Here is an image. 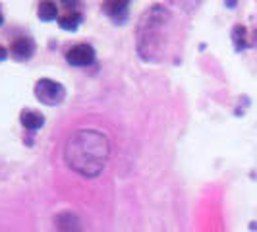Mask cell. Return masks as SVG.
<instances>
[{
    "mask_svg": "<svg viewBox=\"0 0 257 232\" xmlns=\"http://www.w3.org/2000/svg\"><path fill=\"white\" fill-rule=\"evenodd\" d=\"M110 155V142L99 130H77L64 147V159L68 167L79 174L93 178L101 174Z\"/></svg>",
    "mask_w": 257,
    "mask_h": 232,
    "instance_id": "cell-1",
    "label": "cell"
},
{
    "mask_svg": "<svg viewBox=\"0 0 257 232\" xmlns=\"http://www.w3.org/2000/svg\"><path fill=\"white\" fill-rule=\"evenodd\" d=\"M170 12L163 4H155L147 8L138 24V52L143 60L155 62L161 54L163 27L168 24Z\"/></svg>",
    "mask_w": 257,
    "mask_h": 232,
    "instance_id": "cell-2",
    "label": "cell"
},
{
    "mask_svg": "<svg viewBox=\"0 0 257 232\" xmlns=\"http://www.w3.org/2000/svg\"><path fill=\"white\" fill-rule=\"evenodd\" d=\"M33 93L37 97V101H41L43 104H49V106H56L66 99V87L52 79V77H41L35 81V87Z\"/></svg>",
    "mask_w": 257,
    "mask_h": 232,
    "instance_id": "cell-3",
    "label": "cell"
},
{
    "mask_svg": "<svg viewBox=\"0 0 257 232\" xmlns=\"http://www.w3.org/2000/svg\"><path fill=\"white\" fill-rule=\"evenodd\" d=\"M66 62L70 66H91L95 62V49L91 47L89 43H77L72 45L68 51H66Z\"/></svg>",
    "mask_w": 257,
    "mask_h": 232,
    "instance_id": "cell-4",
    "label": "cell"
},
{
    "mask_svg": "<svg viewBox=\"0 0 257 232\" xmlns=\"http://www.w3.org/2000/svg\"><path fill=\"white\" fill-rule=\"evenodd\" d=\"M35 51H37L35 41L31 37H26V35L12 39V43L8 47V52H10V56H12L16 62H27V60H31Z\"/></svg>",
    "mask_w": 257,
    "mask_h": 232,
    "instance_id": "cell-5",
    "label": "cell"
},
{
    "mask_svg": "<svg viewBox=\"0 0 257 232\" xmlns=\"http://www.w3.org/2000/svg\"><path fill=\"white\" fill-rule=\"evenodd\" d=\"M101 8L114 24H124L130 16V2L126 0H103Z\"/></svg>",
    "mask_w": 257,
    "mask_h": 232,
    "instance_id": "cell-6",
    "label": "cell"
},
{
    "mask_svg": "<svg viewBox=\"0 0 257 232\" xmlns=\"http://www.w3.org/2000/svg\"><path fill=\"white\" fill-rule=\"evenodd\" d=\"M54 228H56V232H83L79 217L70 213V211L58 213L54 217Z\"/></svg>",
    "mask_w": 257,
    "mask_h": 232,
    "instance_id": "cell-7",
    "label": "cell"
},
{
    "mask_svg": "<svg viewBox=\"0 0 257 232\" xmlns=\"http://www.w3.org/2000/svg\"><path fill=\"white\" fill-rule=\"evenodd\" d=\"M20 122L27 132H37L45 126V116L35 108H24L20 112Z\"/></svg>",
    "mask_w": 257,
    "mask_h": 232,
    "instance_id": "cell-8",
    "label": "cell"
},
{
    "mask_svg": "<svg viewBox=\"0 0 257 232\" xmlns=\"http://www.w3.org/2000/svg\"><path fill=\"white\" fill-rule=\"evenodd\" d=\"M56 22L64 31H77L79 26L83 24V14L77 12V10H64V14L58 16Z\"/></svg>",
    "mask_w": 257,
    "mask_h": 232,
    "instance_id": "cell-9",
    "label": "cell"
},
{
    "mask_svg": "<svg viewBox=\"0 0 257 232\" xmlns=\"http://www.w3.org/2000/svg\"><path fill=\"white\" fill-rule=\"evenodd\" d=\"M58 6H56V2H52V0H43L41 4H39L37 8V18L41 22H54V20H58Z\"/></svg>",
    "mask_w": 257,
    "mask_h": 232,
    "instance_id": "cell-10",
    "label": "cell"
},
{
    "mask_svg": "<svg viewBox=\"0 0 257 232\" xmlns=\"http://www.w3.org/2000/svg\"><path fill=\"white\" fill-rule=\"evenodd\" d=\"M232 41H234L236 51H244L247 47V31H245L244 26H236L232 29Z\"/></svg>",
    "mask_w": 257,
    "mask_h": 232,
    "instance_id": "cell-11",
    "label": "cell"
},
{
    "mask_svg": "<svg viewBox=\"0 0 257 232\" xmlns=\"http://www.w3.org/2000/svg\"><path fill=\"white\" fill-rule=\"evenodd\" d=\"M62 2V6H64V10H77V12H81L79 8H81V0H60Z\"/></svg>",
    "mask_w": 257,
    "mask_h": 232,
    "instance_id": "cell-12",
    "label": "cell"
},
{
    "mask_svg": "<svg viewBox=\"0 0 257 232\" xmlns=\"http://www.w3.org/2000/svg\"><path fill=\"white\" fill-rule=\"evenodd\" d=\"M4 26V16H2V10H0V27Z\"/></svg>",
    "mask_w": 257,
    "mask_h": 232,
    "instance_id": "cell-13",
    "label": "cell"
},
{
    "mask_svg": "<svg viewBox=\"0 0 257 232\" xmlns=\"http://www.w3.org/2000/svg\"><path fill=\"white\" fill-rule=\"evenodd\" d=\"M126 2H132V0H126Z\"/></svg>",
    "mask_w": 257,
    "mask_h": 232,
    "instance_id": "cell-14",
    "label": "cell"
}]
</instances>
